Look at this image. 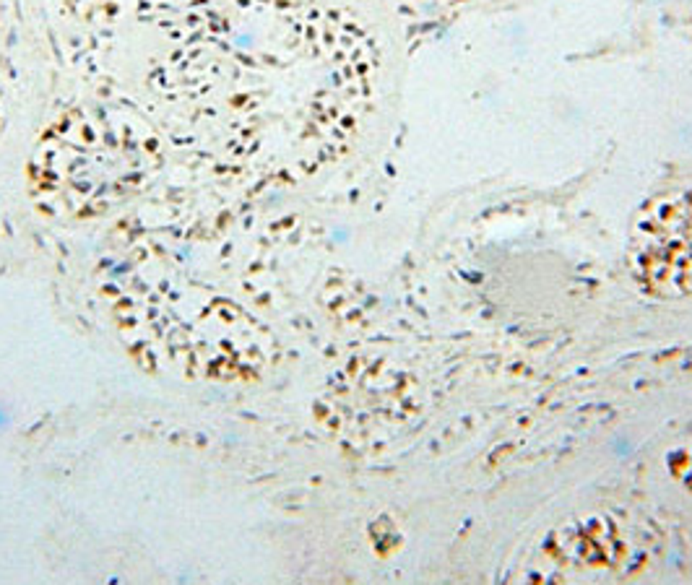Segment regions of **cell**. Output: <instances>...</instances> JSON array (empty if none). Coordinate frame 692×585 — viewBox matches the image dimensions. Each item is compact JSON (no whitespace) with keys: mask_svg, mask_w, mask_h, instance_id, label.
<instances>
[{"mask_svg":"<svg viewBox=\"0 0 692 585\" xmlns=\"http://www.w3.org/2000/svg\"><path fill=\"white\" fill-rule=\"evenodd\" d=\"M11 422H14V414L8 411L6 403H0V432H6L8 426H11Z\"/></svg>","mask_w":692,"mask_h":585,"instance_id":"cell-1","label":"cell"}]
</instances>
